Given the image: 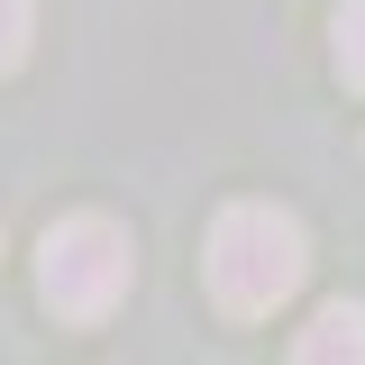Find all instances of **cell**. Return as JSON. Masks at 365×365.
<instances>
[{
    "label": "cell",
    "instance_id": "1",
    "mask_svg": "<svg viewBox=\"0 0 365 365\" xmlns=\"http://www.w3.org/2000/svg\"><path fill=\"white\" fill-rule=\"evenodd\" d=\"M210 302L228 319H265L274 302H292L302 292V274H311V237L292 210H274V201H228L220 228H210Z\"/></svg>",
    "mask_w": 365,
    "mask_h": 365
},
{
    "label": "cell",
    "instance_id": "5",
    "mask_svg": "<svg viewBox=\"0 0 365 365\" xmlns=\"http://www.w3.org/2000/svg\"><path fill=\"white\" fill-rule=\"evenodd\" d=\"M28 37H37V0H0V73H19Z\"/></svg>",
    "mask_w": 365,
    "mask_h": 365
},
{
    "label": "cell",
    "instance_id": "3",
    "mask_svg": "<svg viewBox=\"0 0 365 365\" xmlns=\"http://www.w3.org/2000/svg\"><path fill=\"white\" fill-rule=\"evenodd\" d=\"M292 365H365V302H319L292 338Z\"/></svg>",
    "mask_w": 365,
    "mask_h": 365
},
{
    "label": "cell",
    "instance_id": "4",
    "mask_svg": "<svg viewBox=\"0 0 365 365\" xmlns=\"http://www.w3.org/2000/svg\"><path fill=\"white\" fill-rule=\"evenodd\" d=\"M329 37H338V83L365 91V0H347V9L329 19Z\"/></svg>",
    "mask_w": 365,
    "mask_h": 365
},
{
    "label": "cell",
    "instance_id": "2",
    "mask_svg": "<svg viewBox=\"0 0 365 365\" xmlns=\"http://www.w3.org/2000/svg\"><path fill=\"white\" fill-rule=\"evenodd\" d=\"M137 274V247L119 220H101V210H73V220L46 228L37 247V292L55 319H110L119 311V292H128Z\"/></svg>",
    "mask_w": 365,
    "mask_h": 365
}]
</instances>
